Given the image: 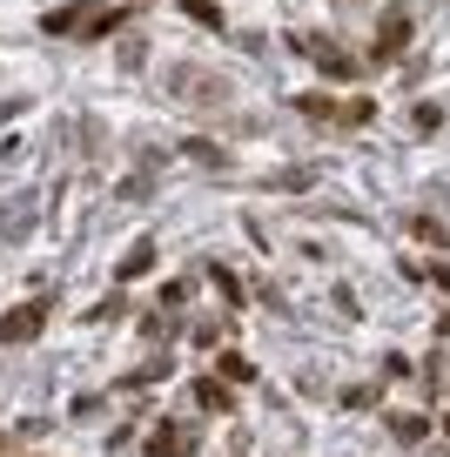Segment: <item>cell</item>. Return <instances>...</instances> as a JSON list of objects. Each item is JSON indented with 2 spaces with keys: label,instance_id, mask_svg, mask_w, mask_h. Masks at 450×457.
Returning <instances> with one entry per match:
<instances>
[{
  "label": "cell",
  "instance_id": "cell-1",
  "mask_svg": "<svg viewBox=\"0 0 450 457\" xmlns=\"http://www.w3.org/2000/svg\"><path fill=\"white\" fill-rule=\"evenodd\" d=\"M108 28H114V7H95V0L47 14V34H61V41H68V34H108Z\"/></svg>",
  "mask_w": 450,
  "mask_h": 457
},
{
  "label": "cell",
  "instance_id": "cell-2",
  "mask_svg": "<svg viewBox=\"0 0 450 457\" xmlns=\"http://www.w3.org/2000/svg\"><path fill=\"white\" fill-rule=\"evenodd\" d=\"M47 329V303H21L14 316H0V350H7V343H34Z\"/></svg>",
  "mask_w": 450,
  "mask_h": 457
},
{
  "label": "cell",
  "instance_id": "cell-3",
  "mask_svg": "<svg viewBox=\"0 0 450 457\" xmlns=\"http://www.w3.org/2000/svg\"><path fill=\"white\" fill-rule=\"evenodd\" d=\"M404 34H410V14H404V7H390V14H383V28H377V61H390L396 47H404Z\"/></svg>",
  "mask_w": 450,
  "mask_h": 457
},
{
  "label": "cell",
  "instance_id": "cell-4",
  "mask_svg": "<svg viewBox=\"0 0 450 457\" xmlns=\"http://www.w3.org/2000/svg\"><path fill=\"white\" fill-rule=\"evenodd\" d=\"M196 403H202V411H222V417H229V390H222V377H202V384H196Z\"/></svg>",
  "mask_w": 450,
  "mask_h": 457
},
{
  "label": "cell",
  "instance_id": "cell-5",
  "mask_svg": "<svg viewBox=\"0 0 450 457\" xmlns=\"http://www.w3.org/2000/svg\"><path fill=\"white\" fill-rule=\"evenodd\" d=\"M215 363H222V377H229V384H249V377H255V363L242 357V350H222Z\"/></svg>",
  "mask_w": 450,
  "mask_h": 457
},
{
  "label": "cell",
  "instance_id": "cell-6",
  "mask_svg": "<svg viewBox=\"0 0 450 457\" xmlns=\"http://www.w3.org/2000/svg\"><path fill=\"white\" fill-rule=\"evenodd\" d=\"M148 262H155V243H135V249H128V256H121V276H141V270H148Z\"/></svg>",
  "mask_w": 450,
  "mask_h": 457
},
{
  "label": "cell",
  "instance_id": "cell-7",
  "mask_svg": "<svg viewBox=\"0 0 450 457\" xmlns=\"http://www.w3.org/2000/svg\"><path fill=\"white\" fill-rule=\"evenodd\" d=\"M390 430H396L404 444H417V437H423V417H410V411H404V417H390Z\"/></svg>",
  "mask_w": 450,
  "mask_h": 457
},
{
  "label": "cell",
  "instance_id": "cell-8",
  "mask_svg": "<svg viewBox=\"0 0 450 457\" xmlns=\"http://www.w3.org/2000/svg\"><path fill=\"white\" fill-rule=\"evenodd\" d=\"M215 289H222V303H242V283L229 270H215Z\"/></svg>",
  "mask_w": 450,
  "mask_h": 457
}]
</instances>
